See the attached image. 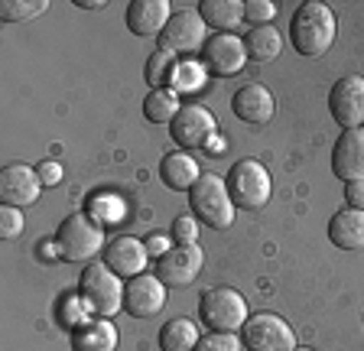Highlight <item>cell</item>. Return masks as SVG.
Wrapping results in <instances>:
<instances>
[{
    "label": "cell",
    "mask_w": 364,
    "mask_h": 351,
    "mask_svg": "<svg viewBox=\"0 0 364 351\" xmlns=\"http://www.w3.org/2000/svg\"><path fill=\"white\" fill-rule=\"evenodd\" d=\"M241 345L244 351H296V335L280 315L257 313L244 322Z\"/></svg>",
    "instance_id": "52a82bcc"
},
{
    "label": "cell",
    "mask_w": 364,
    "mask_h": 351,
    "mask_svg": "<svg viewBox=\"0 0 364 351\" xmlns=\"http://www.w3.org/2000/svg\"><path fill=\"white\" fill-rule=\"evenodd\" d=\"M273 107H277L273 104V94L257 82L237 88L235 98H231V111H235L244 124H267L273 117Z\"/></svg>",
    "instance_id": "ac0fdd59"
},
{
    "label": "cell",
    "mask_w": 364,
    "mask_h": 351,
    "mask_svg": "<svg viewBox=\"0 0 364 351\" xmlns=\"http://www.w3.org/2000/svg\"><path fill=\"white\" fill-rule=\"evenodd\" d=\"M189 205L196 222L208 225L215 231L231 228V222H235V202H231L228 183L215 173H202V179L189 192Z\"/></svg>",
    "instance_id": "7a4b0ae2"
},
{
    "label": "cell",
    "mask_w": 364,
    "mask_h": 351,
    "mask_svg": "<svg viewBox=\"0 0 364 351\" xmlns=\"http://www.w3.org/2000/svg\"><path fill=\"white\" fill-rule=\"evenodd\" d=\"M198 325L192 319H169L159 328V348L163 351H196L198 345Z\"/></svg>",
    "instance_id": "cb8c5ba5"
},
{
    "label": "cell",
    "mask_w": 364,
    "mask_h": 351,
    "mask_svg": "<svg viewBox=\"0 0 364 351\" xmlns=\"http://www.w3.org/2000/svg\"><path fill=\"white\" fill-rule=\"evenodd\" d=\"M75 7H82V10H105L107 0H75Z\"/></svg>",
    "instance_id": "f35d334b"
},
{
    "label": "cell",
    "mask_w": 364,
    "mask_h": 351,
    "mask_svg": "<svg viewBox=\"0 0 364 351\" xmlns=\"http://www.w3.org/2000/svg\"><path fill=\"white\" fill-rule=\"evenodd\" d=\"M202 65L205 72H212L218 78L237 75V72L247 65V49H244V39L235 33H215L202 49Z\"/></svg>",
    "instance_id": "ba28073f"
},
{
    "label": "cell",
    "mask_w": 364,
    "mask_h": 351,
    "mask_svg": "<svg viewBox=\"0 0 364 351\" xmlns=\"http://www.w3.org/2000/svg\"><path fill=\"white\" fill-rule=\"evenodd\" d=\"M273 16H277V7L270 0H247L244 4V20H250L254 26H270Z\"/></svg>",
    "instance_id": "d6a6232c"
},
{
    "label": "cell",
    "mask_w": 364,
    "mask_h": 351,
    "mask_svg": "<svg viewBox=\"0 0 364 351\" xmlns=\"http://www.w3.org/2000/svg\"><path fill=\"white\" fill-rule=\"evenodd\" d=\"M328 111L345 130H355L364 124V78L341 75L328 92Z\"/></svg>",
    "instance_id": "9c48e42d"
},
{
    "label": "cell",
    "mask_w": 364,
    "mask_h": 351,
    "mask_svg": "<svg viewBox=\"0 0 364 351\" xmlns=\"http://www.w3.org/2000/svg\"><path fill=\"white\" fill-rule=\"evenodd\" d=\"M59 322L65 328H72V332H75L78 325H85V322H88V303L82 299V293H68V296H62Z\"/></svg>",
    "instance_id": "f1b7e54d"
},
{
    "label": "cell",
    "mask_w": 364,
    "mask_h": 351,
    "mask_svg": "<svg viewBox=\"0 0 364 351\" xmlns=\"http://www.w3.org/2000/svg\"><path fill=\"white\" fill-rule=\"evenodd\" d=\"M328 241L341 251H361L364 247V212L345 208L328 222Z\"/></svg>",
    "instance_id": "44dd1931"
},
{
    "label": "cell",
    "mask_w": 364,
    "mask_h": 351,
    "mask_svg": "<svg viewBox=\"0 0 364 351\" xmlns=\"http://www.w3.org/2000/svg\"><path fill=\"white\" fill-rule=\"evenodd\" d=\"M345 202H348V208L364 212V179H351V183H345Z\"/></svg>",
    "instance_id": "e575fe53"
},
{
    "label": "cell",
    "mask_w": 364,
    "mask_h": 351,
    "mask_svg": "<svg viewBox=\"0 0 364 351\" xmlns=\"http://www.w3.org/2000/svg\"><path fill=\"white\" fill-rule=\"evenodd\" d=\"M117 325L111 319H88L72 332V351H117Z\"/></svg>",
    "instance_id": "ffe728a7"
},
{
    "label": "cell",
    "mask_w": 364,
    "mask_h": 351,
    "mask_svg": "<svg viewBox=\"0 0 364 351\" xmlns=\"http://www.w3.org/2000/svg\"><path fill=\"white\" fill-rule=\"evenodd\" d=\"M244 345H237L235 332H208L205 338H198L196 351H241Z\"/></svg>",
    "instance_id": "4dcf8cb0"
},
{
    "label": "cell",
    "mask_w": 364,
    "mask_h": 351,
    "mask_svg": "<svg viewBox=\"0 0 364 351\" xmlns=\"http://www.w3.org/2000/svg\"><path fill=\"white\" fill-rule=\"evenodd\" d=\"M144 244H146V251H150V257H156V260L163 257V254H169V237L166 234H150Z\"/></svg>",
    "instance_id": "8d00e7d4"
},
{
    "label": "cell",
    "mask_w": 364,
    "mask_h": 351,
    "mask_svg": "<svg viewBox=\"0 0 364 351\" xmlns=\"http://www.w3.org/2000/svg\"><path fill=\"white\" fill-rule=\"evenodd\" d=\"M46 7H49L46 0H33V4H26V0H4V4H0V16H4L7 23H16V20L39 16Z\"/></svg>",
    "instance_id": "f546056e"
},
{
    "label": "cell",
    "mask_w": 364,
    "mask_h": 351,
    "mask_svg": "<svg viewBox=\"0 0 364 351\" xmlns=\"http://www.w3.org/2000/svg\"><path fill=\"white\" fill-rule=\"evenodd\" d=\"M169 134H173V140L182 150H192V146H205V140L212 137V134H218V121H215V114L208 107L186 104V107H179V114L173 117Z\"/></svg>",
    "instance_id": "8fae6325"
},
{
    "label": "cell",
    "mask_w": 364,
    "mask_h": 351,
    "mask_svg": "<svg viewBox=\"0 0 364 351\" xmlns=\"http://www.w3.org/2000/svg\"><path fill=\"white\" fill-rule=\"evenodd\" d=\"M55 244H59V257L65 264H82V260H95L105 251V228L98 222H91L85 212L68 215L55 231Z\"/></svg>",
    "instance_id": "3957f363"
},
{
    "label": "cell",
    "mask_w": 364,
    "mask_h": 351,
    "mask_svg": "<svg viewBox=\"0 0 364 351\" xmlns=\"http://www.w3.org/2000/svg\"><path fill=\"white\" fill-rule=\"evenodd\" d=\"M36 173H39V183H43V185H59L62 183V166H59V163H53V160L39 163Z\"/></svg>",
    "instance_id": "d590c367"
},
{
    "label": "cell",
    "mask_w": 364,
    "mask_h": 351,
    "mask_svg": "<svg viewBox=\"0 0 364 351\" xmlns=\"http://www.w3.org/2000/svg\"><path fill=\"white\" fill-rule=\"evenodd\" d=\"M332 173L338 176V179H345V183L364 179V127L345 130V134L335 140Z\"/></svg>",
    "instance_id": "2e32d148"
},
{
    "label": "cell",
    "mask_w": 364,
    "mask_h": 351,
    "mask_svg": "<svg viewBox=\"0 0 364 351\" xmlns=\"http://www.w3.org/2000/svg\"><path fill=\"white\" fill-rule=\"evenodd\" d=\"M244 49H247V59L254 62H273L283 53V36L273 26H254V30L244 36Z\"/></svg>",
    "instance_id": "603a6c76"
},
{
    "label": "cell",
    "mask_w": 364,
    "mask_h": 351,
    "mask_svg": "<svg viewBox=\"0 0 364 351\" xmlns=\"http://www.w3.org/2000/svg\"><path fill=\"white\" fill-rule=\"evenodd\" d=\"M176 55L169 53V49H156V53L146 59V85H150L153 92H159V88H169L173 85V75H176Z\"/></svg>",
    "instance_id": "484cf974"
},
{
    "label": "cell",
    "mask_w": 364,
    "mask_h": 351,
    "mask_svg": "<svg viewBox=\"0 0 364 351\" xmlns=\"http://www.w3.org/2000/svg\"><path fill=\"white\" fill-rule=\"evenodd\" d=\"M335 14L326 7V4H318V0H306L299 4L289 20V43L299 55L306 59H318V55H326L335 43Z\"/></svg>",
    "instance_id": "6da1fadb"
},
{
    "label": "cell",
    "mask_w": 364,
    "mask_h": 351,
    "mask_svg": "<svg viewBox=\"0 0 364 351\" xmlns=\"http://www.w3.org/2000/svg\"><path fill=\"white\" fill-rule=\"evenodd\" d=\"M173 20V7L166 0H134L127 7V30L134 36H163Z\"/></svg>",
    "instance_id": "e0dca14e"
},
{
    "label": "cell",
    "mask_w": 364,
    "mask_h": 351,
    "mask_svg": "<svg viewBox=\"0 0 364 351\" xmlns=\"http://www.w3.org/2000/svg\"><path fill=\"white\" fill-rule=\"evenodd\" d=\"M20 234H23V215H20V208L4 205V208H0V237H4V241H16Z\"/></svg>",
    "instance_id": "1f68e13d"
},
{
    "label": "cell",
    "mask_w": 364,
    "mask_h": 351,
    "mask_svg": "<svg viewBox=\"0 0 364 351\" xmlns=\"http://www.w3.org/2000/svg\"><path fill=\"white\" fill-rule=\"evenodd\" d=\"M179 114V101L169 88H159V92H150L144 98V117L153 124H173V117Z\"/></svg>",
    "instance_id": "4316f807"
},
{
    "label": "cell",
    "mask_w": 364,
    "mask_h": 351,
    "mask_svg": "<svg viewBox=\"0 0 364 351\" xmlns=\"http://www.w3.org/2000/svg\"><path fill=\"white\" fill-rule=\"evenodd\" d=\"M124 290H127V286H124L121 276L114 274L105 260L88 264L85 274H82V280H78V293H82V299L88 303L91 313H98L101 319H111L117 309H124Z\"/></svg>",
    "instance_id": "277c9868"
},
{
    "label": "cell",
    "mask_w": 364,
    "mask_h": 351,
    "mask_svg": "<svg viewBox=\"0 0 364 351\" xmlns=\"http://www.w3.org/2000/svg\"><path fill=\"white\" fill-rule=\"evenodd\" d=\"M198 16L205 20V26L228 33L231 26H237V20H244V4L241 0H202Z\"/></svg>",
    "instance_id": "7402d4cb"
},
{
    "label": "cell",
    "mask_w": 364,
    "mask_h": 351,
    "mask_svg": "<svg viewBox=\"0 0 364 351\" xmlns=\"http://www.w3.org/2000/svg\"><path fill=\"white\" fill-rule=\"evenodd\" d=\"M198 315L212 332H237L244 328L247 315V299L231 286H218V290H205L198 299Z\"/></svg>",
    "instance_id": "8992f818"
},
{
    "label": "cell",
    "mask_w": 364,
    "mask_h": 351,
    "mask_svg": "<svg viewBox=\"0 0 364 351\" xmlns=\"http://www.w3.org/2000/svg\"><path fill=\"white\" fill-rule=\"evenodd\" d=\"M124 212H127V205H124L117 195H111V192H98V195H91L88 212L85 215H88L91 222H98L101 228H107V225H121Z\"/></svg>",
    "instance_id": "d4e9b609"
},
{
    "label": "cell",
    "mask_w": 364,
    "mask_h": 351,
    "mask_svg": "<svg viewBox=\"0 0 364 351\" xmlns=\"http://www.w3.org/2000/svg\"><path fill=\"white\" fill-rule=\"evenodd\" d=\"M39 189H43L39 173L23 166V163H10L0 173V199H4V205H14V208L33 205L39 199Z\"/></svg>",
    "instance_id": "9a60e30c"
},
{
    "label": "cell",
    "mask_w": 364,
    "mask_h": 351,
    "mask_svg": "<svg viewBox=\"0 0 364 351\" xmlns=\"http://www.w3.org/2000/svg\"><path fill=\"white\" fill-rule=\"evenodd\" d=\"M166 306V286L159 283V276L140 274L134 280H127L124 290V313L134 319H153L156 313H163Z\"/></svg>",
    "instance_id": "4fadbf2b"
},
{
    "label": "cell",
    "mask_w": 364,
    "mask_h": 351,
    "mask_svg": "<svg viewBox=\"0 0 364 351\" xmlns=\"http://www.w3.org/2000/svg\"><path fill=\"white\" fill-rule=\"evenodd\" d=\"M202 264H205L202 247L179 244V247H169V254H163L156 260V276L163 286H189L202 274Z\"/></svg>",
    "instance_id": "30bf717a"
},
{
    "label": "cell",
    "mask_w": 364,
    "mask_h": 351,
    "mask_svg": "<svg viewBox=\"0 0 364 351\" xmlns=\"http://www.w3.org/2000/svg\"><path fill=\"white\" fill-rule=\"evenodd\" d=\"M159 179L173 192H192V185L202 179V169H198V163L189 156V150H173L159 163Z\"/></svg>",
    "instance_id": "d6986e66"
},
{
    "label": "cell",
    "mask_w": 364,
    "mask_h": 351,
    "mask_svg": "<svg viewBox=\"0 0 364 351\" xmlns=\"http://www.w3.org/2000/svg\"><path fill=\"white\" fill-rule=\"evenodd\" d=\"M228 192H231V202L235 208H244V212H257L270 202V192H273V179L270 173L264 169V163L257 160H241L231 166L228 173Z\"/></svg>",
    "instance_id": "5b68a950"
},
{
    "label": "cell",
    "mask_w": 364,
    "mask_h": 351,
    "mask_svg": "<svg viewBox=\"0 0 364 351\" xmlns=\"http://www.w3.org/2000/svg\"><path fill=\"white\" fill-rule=\"evenodd\" d=\"M296 351H312V348H296Z\"/></svg>",
    "instance_id": "ab89813d"
},
{
    "label": "cell",
    "mask_w": 364,
    "mask_h": 351,
    "mask_svg": "<svg viewBox=\"0 0 364 351\" xmlns=\"http://www.w3.org/2000/svg\"><path fill=\"white\" fill-rule=\"evenodd\" d=\"M205 153H208V156H225V137H221V134H212V137L205 140V146H202Z\"/></svg>",
    "instance_id": "74e56055"
},
{
    "label": "cell",
    "mask_w": 364,
    "mask_h": 351,
    "mask_svg": "<svg viewBox=\"0 0 364 351\" xmlns=\"http://www.w3.org/2000/svg\"><path fill=\"white\" fill-rule=\"evenodd\" d=\"M202 82H205V65H196V62H179L176 65V75H173V85H169V92H202Z\"/></svg>",
    "instance_id": "83f0119b"
},
{
    "label": "cell",
    "mask_w": 364,
    "mask_h": 351,
    "mask_svg": "<svg viewBox=\"0 0 364 351\" xmlns=\"http://www.w3.org/2000/svg\"><path fill=\"white\" fill-rule=\"evenodd\" d=\"M146 260H150V251H146V244L136 241L134 234L114 237V241H107V247H105V264L121 276V280L124 276H127V280L140 276L146 270Z\"/></svg>",
    "instance_id": "5bb4252c"
},
{
    "label": "cell",
    "mask_w": 364,
    "mask_h": 351,
    "mask_svg": "<svg viewBox=\"0 0 364 351\" xmlns=\"http://www.w3.org/2000/svg\"><path fill=\"white\" fill-rule=\"evenodd\" d=\"M205 20L192 10H182V14H173V20L166 23L163 36H159V49H169V53H182L192 55L198 49H205Z\"/></svg>",
    "instance_id": "7c38bea8"
},
{
    "label": "cell",
    "mask_w": 364,
    "mask_h": 351,
    "mask_svg": "<svg viewBox=\"0 0 364 351\" xmlns=\"http://www.w3.org/2000/svg\"><path fill=\"white\" fill-rule=\"evenodd\" d=\"M173 234L179 244H196L198 241V225H196V215H179L173 222Z\"/></svg>",
    "instance_id": "836d02e7"
}]
</instances>
